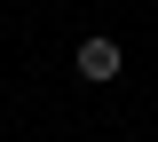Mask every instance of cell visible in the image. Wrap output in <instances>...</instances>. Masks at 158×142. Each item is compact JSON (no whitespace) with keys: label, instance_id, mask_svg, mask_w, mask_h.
Segmentation results:
<instances>
[{"label":"cell","instance_id":"6da1fadb","mask_svg":"<svg viewBox=\"0 0 158 142\" xmlns=\"http://www.w3.org/2000/svg\"><path fill=\"white\" fill-rule=\"evenodd\" d=\"M71 71H79L87 87H111L118 71H127V47H118L111 32H95V40H79V55H71Z\"/></svg>","mask_w":158,"mask_h":142}]
</instances>
